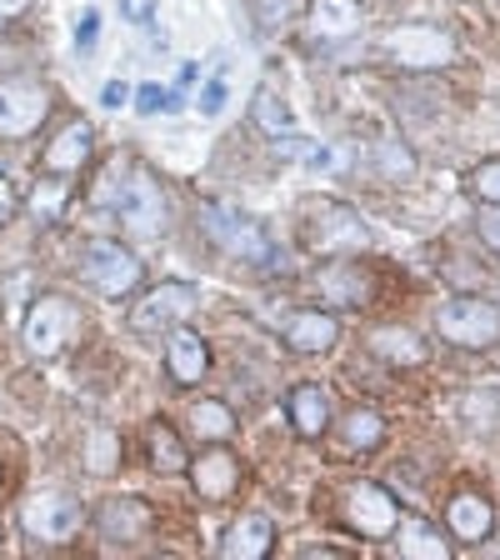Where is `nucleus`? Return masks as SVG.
Wrapping results in <instances>:
<instances>
[{"mask_svg":"<svg viewBox=\"0 0 500 560\" xmlns=\"http://www.w3.org/2000/svg\"><path fill=\"white\" fill-rule=\"evenodd\" d=\"M286 406H291V425L305 435V441H321V435H326V425H330V396L321 390V385H295Z\"/></svg>","mask_w":500,"mask_h":560,"instance_id":"412c9836","label":"nucleus"},{"mask_svg":"<svg viewBox=\"0 0 500 560\" xmlns=\"http://www.w3.org/2000/svg\"><path fill=\"white\" fill-rule=\"evenodd\" d=\"M340 511H346L350 530H356V536H365V540L396 536V525H400V505H396V495H391L381 480H356V486H346Z\"/></svg>","mask_w":500,"mask_h":560,"instance_id":"39448f33","label":"nucleus"},{"mask_svg":"<svg viewBox=\"0 0 500 560\" xmlns=\"http://www.w3.org/2000/svg\"><path fill=\"white\" fill-rule=\"evenodd\" d=\"M101 536L120 540V546H130V540H140L146 530H151V505L136 501V495H111V501L101 505Z\"/></svg>","mask_w":500,"mask_h":560,"instance_id":"dca6fc26","label":"nucleus"},{"mask_svg":"<svg viewBox=\"0 0 500 560\" xmlns=\"http://www.w3.org/2000/svg\"><path fill=\"white\" fill-rule=\"evenodd\" d=\"M120 15L130 25H151L155 21V0H120Z\"/></svg>","mask_w":500,"mask_h":560,"instance_id":"72a5a7b5","label":"nucleus"},{"mask_svg":"<svg viewBox=\"0 0 500 560\" xmlns=\"http://www.w3.org/2000/svg\"><path fill=\"white\" fill-rule=\"evenodd\" d=\"M91 35H95V15H85L81 21V46H91Z\"/></svg>","mask_w":500,"mask_h":560,"instance_id":"a19ab883","label":"nucleus"},{"mask_svg":"<svg viewBox=\"0 0 500 560\" xmlns=\"http://www.w3.org/2000/svg\"><path fill=\"white\" fill-rule=\"evenodd\" d=\"M186 466L200 490V501H231L235 490H241V466H235V455L225 445H210V451H200Z\"/></svg>","mask_w":500,"mask_h":560,"instance_id":"f8f14e48","label":"nucleus"},{"mask_svg":"<svg viewBox=\"0 0 500 560\" xmlns=\"http://www.w3.org/2000/svg\"><path fill=\"white\" fill-rule=\"evenodd\" d=\"M25 5H31V0H0V25H11L15 15H25Z\"/></svg>","mask_w":500,"mask_h":560,"instance_id":"4c0bfd02","label":"nucleus"},{"mask_svg":"<svg viewBox=\"0 0 500 560\" xmlns=\"http://www.w3.org/2000/svg\"><path fill=\"white\" fill-rule=\"evenodd\" d=\"M476 235L486 241V250L490 256H500V206H486L476 215Z\"/></svg>","mask_w":500,"mask_h":560,"instance_id":"473e14b6","label":"nucleus"},{"mask_svg":"<svg viewBox=\"0 0 500 560\" xmlns=\"http://www.w3.org/2000/svg\"><path fill=\"white\" fill-rule=\"evenodd\" d=\"M336 340H340V320L330 311H295L291 320H286V346H291V350L326 355Z\"/></svg>","mask_w":500,"mask_h":560,"instance_id":"f3484780","label":"nucleus"},{"mask_svg":"<svg viewBox=\"0 0 500 560\" xmlns=\"http://www.w3.org/2000/svg\"><path fill=\"white\" fill-rule=\"evenodd\" d=\"M81 280L95 295H105V301H120V295H130L146 276H140V256H130L126 245L91 241L81 256Z\"/></svg>","mask_w":500,"mask_h":560,"instance_id":"7ed1b4c3","label":"nucleus"},{"mask_svg":"<svg viewBox=\"0 0 500 560\" xmlns=\"http://www.w3.org/2000/svg\"><path fill=\"white\" fill-rule=\"evenodd\" d=\"M200 225H206V235L221 245L225 256L245 260V266H260V260H270V235H266V225L251 221L245 210L225 206V200H206V206H200Z\"/></svg>","mask_w":500,"mask_h":560,"instance_id":"f257e3e1","label":"nucleus"},{"mask_svg":"<svg viewBox=\"0 0 500 560\" xmlns=\"http://www.w3.org/2000/svg\"><path fill=\"white\" fill-rule=\"evenodd\" d=\"M225 101H231V81H225V70H216V75L206 81V91H200L196 110H200V116H221Z\"/></svg>","mask_w":500,"mask_h":560,"instance_id":"2f4dec72","label":"nucleus"},{"mask_svg":"<svg viewBox=\"0 0 500 560\" xmlns=\"http://www.w3.org/2000/svg\"><path fill=\"white\" fill-rule=\"evenodd\" d=\"M116 210H120V225L136 241H161L165 235V200L151 171H126V180L116 190Z\"/></svg>","mask_w":500,"mask_h":560,"instance_id":"423d86ee","label":"nucleus"},{"mask_svg":"<svg viewBox=\"0 0 500 560\" xmlns=\"http://www.w3.org/2000/svg\"><path fill=\"white\" fill-rule=\"evenodd\" d=\"M161 105H165V95H161V91H151V85L140 91V110H161Z\"/></svg>","mask_w":500,"mask_h":560,"instance_id":"58836bf2","label":"nucleus"},{"mask_svg":"<svg viewBox=\"0 0 500 560\" xmlns=\"http://www.w3.org/2000/svg\"><path fill=\"white\" fill-rule=\"evenodd\" d=\"M286 11H291V5H286V0H266V25H276L280 15H286Z\"/></svg>","mask_w":500,"mask_h":560,"instance_id":"ea45409f","label":"nucleus"},{"mask_svg":"<svg viewBox=\"0 0 500 560\" xmlns=\"http://www.w3.org/2000/svg\"><path fill=\"white\" fill-rule=\"evenodd\" d=\"M186 445H181V435L165 425V420H155L151 425V466L165 470V476H175V470H186Z\"/></svg>","mask_w":500,"mask_h":560,"instance_id":"bb28decb","label":"nucleus"},{"mask_svg":"<svg viewBox=\"0 0 500 560\" xmlns=\"http://www.w3.org/2000/svg\"><path fill=\"white\" fill-rule=\"evenodd\" d=\"M50 110V95L31 81H0V136L5 140H21L31 136Z\"/></svg>","mask_w":500,"mask_h":560,"instance_id":"9b49d317","label":"nucleus"},{"mask_svg":"<svg viewBox=\"0 0 500 560\" xmlns=\"http://www.w3.org/2000/svg\"><path fill=\"white\" fill-rule=\"evenodd\" d=\"M445 525H451V536L461 540V546H480V540L490 536V525H496V511H490L486 495L461 490V495H451V505H445Z\"/></svg>","mask_w":500,"mask_h":560,"instance_id":"2eb2a0df","label":"nucleus"},{"mask_svg":"<svg viewBox=\"0 0 500 560\" xmlns=\"http://www.w3.org/2000/svg\"><path fill=\"white\" fill-rule=\"evenodd\" d=\"M21 470H25L21 441L11 431H0V490H11V480H21Z\"/></svg>","mask_w":500,"mask_h":560,"instance_id":"7c9ffc66","label":"nucleus"},{"mask_svg":"<svg viewBox=\"0 0 500 560\" xmlns=\"http://www.w3.org/2000/svg\"><path fill=\"white\" fill-rule=\"evenodd\" d=\"M435 326H441V336L451 340V346L486 350L500 340V311L490 301H480V295H455V301L441 305Z\"/></svg>","mask_w":500,"mask_h":560,"instance_id":"20e7f679","label":"nucleus"},{"mask_svg":"<svg viewBox=\"0 0 500 560\" xmlns=\"http://www.w3.org/2000/svg\"><path fill=\"white\" fill-rule=\"evenodd\" d=\"M11 215H15V186L0 175V225H11Z\"/></svg>","mask_w":500,"mask_h":560,"instance_id":"c9c22d12","label":"nucleus"},{"mask_svg":"<svg viewBox=\"0 0 500 560\" xmlns=\"http://www.w3.org/2000/svg\"><path fill=\"white\" fill-rule=\"evenodd\" d=\"M70 206V186L66 175H46V180H35L31 186V215L35 221H60Z\"/></svg>","mask_w":500,"mask_h":560,"instance_id":"b1692460","label":"nucleus"},{"mask_svg":"<svg viewBox=\"0 0 500 560\" xmlns=\"http://www.w3.org/2000/svg\"><path fill=\"white\" fill-rule=\"evenodd\" d=\"M375 165H385V171H391V175H410V155L400 151V145H385V151H381V161H375Z\"/></svg>","mask_w":500,"mask_h":560,"instance_id":"f704fd0d","label":"nucleus"},{"mask_svg":"<svg viewBox=\"0 0 500 560\" xmlns=\"http://www.w3.org/2000/svg\"><path fill=\"white\" fill-rule=\"evenodd\" d=\"M221 550L231 560H260V556H270V550H276V521H270V515H260V511L241 515V521L225 530Z\"/></svg>","mask_w":500,"mask_h":560,"instance_id":"a211bd4d","label":"nucleus"},{"mask_svg":"<svg viewBox=\"0 0 500 560\" xmlns=\"http://www.w3.org/2000/svg\"><path fill=\"white\" fill-rule=\"evenodd\" d=\"M315 291L326 295L330 305H340V311H350V305H365L375 295V280L371 270L350 266V260H330V266H321V276H315Z\"/></svg>","mask_w":500,"mask_h":560,"instance_id":"4468645a","label":"nucleus"},{"mask_svg":"<svg viewBox=\"0 0 500 560\" xmlns=\"http://www.w3.org/2000/svg\"><path fill=\"white\" fill-rule=\"evenodd\" d=\"M470 196L486 200V206H500V161H480L476 171H470Z\"/></svg>","mask_w":500,"mask_h":560,"instance_id":"c756f323","label":"nucleus"},{"mask_svg":"<svg viewBox=\"0 0 500 560\" xmlns=\"http://www.w3.org/2000/svg\"><path fill=\"white\" fill-rule=\"evenodd\" d=\"M365 346L381 355V361H391V365H426V340L416 336V330H406V326H381V330H371V340Z\"/></svg>","mask_w":500,"mask_h":560,"instance_id":"4be33fe9","label":"nucleus"},{"mask_svg":"<svg viewBox=\"0 0 500 560\" xmlns=\"http://www.w3.org/2000/svg\"><path fill=\"white\" fill-rule=\"evenodd\" d=\"M91 145H95V130L85 126V120H70V126L46 145V171H50V175L81 171V165L91 161Z\"/></svg>","mask_w":500,"mask_h":560,"instance_id":"6ab92c4d","label":"nucleus"},{"mask_svg":"<svg viewBox=\"0 0 500 560\" xmlns=\"http://www.w3.org/2000/svg\"><path fill=\"white\" fill-rule=\"evenodd\" d=\"M385 50L410 70H435L455 60V40L445 31H435V25H400V31H391Z\"/></svg>","mask_w":500,"mask_h":560,"instance_id":"9d476101","label":"nucleus"},{"mask_svg":"<svg viewBox=\"0 0 500 560\" xmlns=\"http://www.w3.org/2000/svg\"><path fill=\"white\" fill-rule=\"evenodd\" d=\"M301 235L311 250H356V245H365L361 215L350 206H340V200H315L301 215Z\"/></svg>","mask_w":500,"mask_h":560,"instance_id":"6e6552de","label":"nucleus"},{"mask_svg":"<svg viewBox=\"0 0 500 560\" xmlns=\"http://www.w3.org/2000/svg\"><path fill=\"white\" fill-rule=\"evenodd\" d=\"M126 81H111V85H105V95H101V105H105V110H120V105H126Z\"/></svg>","mask_w":500,"mask_h":560,"instance_id":"e433bc0d","label":"nucleus"},{"mask_svg":"<svg viewBox=\"0 0 500 560\" xmlns=\"http://www.w3.org/2000/svg\"><path fill=\"white\" fill-rule=\"evenodd\" d=\"M396 530H400V550H406V556H431V560L451 556V540L435 536L431 521H400Z\"/></svg>","mask_w":500,"mask_h":560,"instance_id":"cd10ccee","label":"nucleus"},{"mask_svg":"<svg viewBox=\"0 0 500 560\" xmlns=\"http://www.w3.org/2000/svg\"><path fill=\"white\" fill-rule=\"evenodd\" d=\"M21 336L31 355H60L70 340L81 336V311L66 295H35L21 320Z\"/></svg>","mask_w":500,"mask_h":560,"instance_id":"f03ea898","label":"nucleus"},{"mask_svg":"<svg viewBox=\"0 0 500 560\" xmlns=\"http://www.w3.org/2000/svg\"><path fill=\"white\" fill-rule=\"evenodd\" d=\"M81 521H85L81 501L66 495V490H40V495H31V501L21 505V525L35 540H46V546L70 540L75 530H81Z\"/></svg>","mask_w":500,"mask_h":560,"instance_id":"1a4fd4ad","label":"nucleus"},{"mask_svg":"<svg viewBox=\"0 0 500 560\" xmlns=\"http://www.w3.org/2000/svg\"><path fill=\"white\" fill-rule=\"evenodd\" d=\"M190 425H196L200 441H231L235 435V416L221 400H196V406H190Z\"/></svg>","mask_w":500,"mask_h":560,"instance_id":"393cba45","label":"nucleus"},{"mask_svg":"<svg viewBox=\"0 0 500 560\" xmlns=\"http://www.w3.org/2000/svg\"><path fill=\"white\" fill-rule=\"evenodd\" d=\"M356 31H361V0H311L315 40H346Z\"/></svg>","mask_w":500,"mask_h":560,"instance_id":"aec40b11","label":"nucleus"},{"mask_svg":"<svg viewBox=\"0 0 500 560\" xmlns=\"http://www.w3.org/2000/svg\"><path fill=\"white\" fill-rule=\"evenodd\" d=\"M116 466H120V435L105 431V425L85 435V470L91 476H116Z\"/></svg>","mask_w":500,"mask_h":560,"instance_id":"c85d7f7f","label":"nucleus"},{"mask_svg":"<svg viewBox=\"0 0 500 560\" xmlns=\"http://www.w3.org/2000/svg\"><path fill=\"white\" fill-rule=\"evenodd\" d=\"M251 120H256V130L260 136H270V140H291L295 136L291 105L280 101L276 91H256V101H251Z\"/></svg>","mask_w":500,"mask_h":560,"instance_id":"5701e85b","label":"nucleus"},{"mask_svg":"<svg viewBox=\"0 0 500 560\" xmlns=\"http://www.w3.org/2000/svg\"><path fill=\"white\" fill-rule=\"evenodd\" d=\"M196 285H186V280H165V285H155V291H146L136 301V311H130V330L136 336H161V330L171 326H186L190 311H196Z\"/></svg>","mask_w":500,"mask_h":560,"instance_id":"0eeeda50","label":"nucleus"},{"mask_svg":"<svg viewBox=\"0 0 500 560\" xmlns=\"http://www.w3.org/2000/svg\"><path fill=\"white\" fill-rule=\"evenodd\" d=\"M381 435H385V420L375 416V410L356 406V410H346V416H340V441H346L350 451H371Z\"/></svg>","mask_w":500,"mask_h":560,"instance_id":"a878e982","label":"nucleus"},{"mask_svg":"<svg viewBox=\"0 0 500 560\" xmlns=\"http://www.w3.org/2000/svg\"><path fill=\"white\" fill-rule=\"evenodd\" d=\"M165 371H171L175 385H200L206 381L210 350L190 326H171V336H165Z\"/></svg>","mask_w":500,"mask_h":560,"instance_id":"ddd939ff","label":"nucleus"}]
</instances>
